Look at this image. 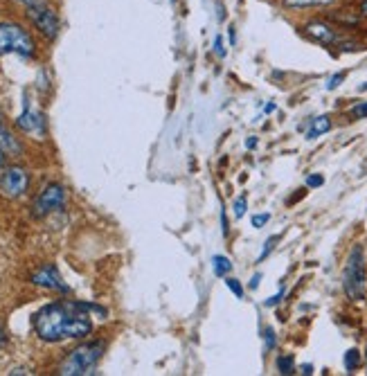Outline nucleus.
Here are the masks:
<instances>
[{
    "label": "nucleus",
    "mask_w": 367,
    "mask_h": 376,
    "mask_svg": "<svg viewBox=\"0 0 367 376\" xmlns=\"http://www.w3.org/2000/svg\"><path fill=\"white\" fill-rule=\"evenodd\" d=\"M18 3H23V5H34V3H39V0H18Z\"/></svg>",
    "instance_id": "72a5a7b5"
},
{
    "label": "nucleus",
    "mask_w": 367,
    "mask_h": 376,
    "mask_svg": "<svg viewBox=\"0 0 367 376\" xmlns=\"http://www.w3.org/2000/svg\"><path fill=\"white\" fill-rule=\"evenodd\" d=\"M279 241V235H273V237H268L266 239V244H264V250L260 252V257H257V262H264L268 254H271L273 250H275V244Z\"/></svg>",
    "instance_id": "f3484780"
},
{
    "label": "nucleus",
    "mask_w": 367,
    "mask_h": 376,
    "mask_svg": "<svg viewBox=\"0 0 367 376\" xmlns=\"http://www.w3.org/2000/svg\"><path fill=\"white\" fill-rule=\"evenodd\" d=\"M282 298H284V290H279L277 295H273V298H268V300H266V307H275V305H279V302H282Z\"/></svg>",
    "instance_id": "bb28decb"
},
{
    "label": "nucleus",
    "mask_w": 367,
    "mask_h": 376,
    "mask_svg": "<svg viewBox=\"0 0 367 376\" xmlns=\"http://www.w3.org/2000/svg\"><path fill=\"white\" fill-rule=\"evenodd\" d=\"M104 354V343H86L79 345L77 349H72L68 358L61 363L59 374L64 376H83V374H93L95 365L100 363Z\"/></svg>",
    "instance_id": "7ed1b4c3"
},
{
    "label": "nucleus",
    "mask_w": 367,
    "mask_h": 376,
    "mask_svg": "<svg viewBox=\"0 0 367 376\" xmlns=\"http://www.w3.org/2000/svg\"><path fill=\"white\" fill-rule=\"evenodd\" d=\"M351 117L354 119H363V117H367V102H361V104H356L351 108Z\"/></svg>",
    "instance_id": "412c9836"
},
{
    "label": "nucleus",
    "mask_w": 367,
    "mask_h": 376,
    "mask_svg": "<svg viewBox=\"0 0 367 376\" xmlns=\"http://www.w3.org/2000/svg\"><path fill=\"white\" fill-rule=\"evenodd\" d=\"M212 271L216 277H228L230 271H232V262L228 257H223V254H214L212 257Z\"/></svg>",
    "instance_id": "ddd939ff"
},
{
    "label": "nucleus",
    "mask_w": 367,
    "mask_h": 376,
    "mask_svg": "<svg viewBox=\"0 0 367 376\" xmlns=\"http://www.w3.org/2000/svg\"><path fill=\"white\" fill-rule=\"evenodd\" d=\"M277 370L279 374H293L296 372V358H293L291 354H284L277 358Z\"/></svg>",
    "instance_id": "2eb2a0df"
},
{
    "label": "nucleus",
    "mask_w": 367,
    "mask_h": 376,
    "mask_svg": "<svg viewBox=\"0 0 367 376\" xmlns=\"http://www.w3.org/2000/svg\"><path fill=\"white\" fill-rule=\"evenodd\" d=\"M5 345H7V331H5L3 322H0V349H3Z\"/></svg>",
    "instance_id": "cd10ccee"
},
{
    "label": "nucleus",
    "mask_w": 367,
    "mask_h": 376,
    "mask_svg": "<svg viewBox=\"0 0 367 376\" xmlns=\"http://www.w3.org/2000/svg\"><path fill=\"white\" fill-rule=\"evenodd\" d=\"M28 16L34 23V28L39 30L43 36H47V39H57L61 25H59V16L54 14L50 7L43 5L39 0V3L28 5Z\"/></svg>",
    "instance_id": "0eeeda50"
},
{
    "label": "nucleus",
    "mask_w": 367,
    "mask_h": 376,
    "mask_svg": "<svg viewBox=\"0 0 367 376\" xmlns=\"http://www.w3.org/2000/svg\"><path fill=\"white\" fill-rule=\"evenodd\" d=\"M88 311L106 315V309L86 302H54L34 315V331L45 343H59L68 338H83L93 331Z\"/></svg>",
    "instance_id": "f257e3e1"
},
{
    "label": "nucleus",
    "mask_w": 367,
    "mask_h": 376,
    "mask_svg": "<svg viewBox=\"0 0 367 376\" xmlns=\"http://www.w3.org/2000/svg\"><path fill=\"white\" fill-rule=\"evenodd\" d=\"M32 284H36V286H43V288H50V290H64V293L68 290V286L64 284V280H61L59 271L54 269L52 264L41 266V269L32 275Z\"/></svg>",
    "instance_id": "1a4fd4ad"
},
{
    "label": "nucleus",
    "mask_w": 367,
    "mask_h": 376,
    "mask_svg": "<svg viewBox=\"0 0 367 376\" xmlns=\"http://www.w3.org/2000/svg\"><path fill=\"white\" fill-rule=\"evenodd\" d=\"M365 282H367V266H365V252L363 246H354L345 271H342V290L351 302H361L365 298Z\"/></svg>",
    "instance_id": "f03ea898"
},
{
    "label": "nucleus",
    "mask_w": 367,
    "mask_h": 376,
    "mask_svg": "<svg viewBox=\"0 0 367 376\" xmlns=\"http://www.w3.org/2000/svg\"><path fill=\"white\" fill-rule=\"evenodd\" d=\"M246 210H248V199H246V194H241V196L235 201V216L237 219H241V216L246 214Z\"/></svg>",
    "instance_id": "a211bd4d"
},
{
    "label": "nucleus",
    "mask_w": 367,
    "mask_h": 376,
    "mask_svg": "<svg viewBox=\"0 0 367 376\" xmlns=\"http://www.w3.org/2000/svg\"><path fill=\"white\" fill-rule=\"evenodd\" d=\"M212 50H214V54L219 59L226 57V47H223V39H221V36H214V47H212Z\"/></svg>",
    "instance_id": "5701e85b"
},
{
    "label": "nucleus",
    "mask_w": 367,
    "mask_h": 376,
    "mask_svg": "<svg viewBox=\"0 0 367 376\" xmlns=\"http://www.w3.org/2000/svg\"><path fill=\"white\" fill-rule=\"evenodd\" d=\"M342 81H345V72H338V75H334L332 79L327 81V90H336Z\"/></svg>",
    "instance_id": "4be33fe9"
},
{
    "label": "nucleus",
    "mask_w": 367,
    "mask_h": 376,
    "mask_svg": "<svg viewBox=\"0 0 367 376\" xmlns=\"http://www.w3.org/2000/svg\"><path fill=\"white\" fill-rule=\"evenodd\" d=\"M268 221H271V214H255L252 216V228H264Z\"/></svg>",
    "instance_id": "b1692460"
},
{
    "label": "nucleus",
    "mask_w": 367,
    "mask_h": 376,
    "mask_svg": "<svg viewBox=\"0 0 367 376\" xmlns=\"http://www.w3.org/2000/svg\"><path fill=\"white\" fill-rule=\"evenodd\" d=\"M3 165H5V151L0 149V169H3Z\"/></svg>",
    "instance_id": "2f4dec72"
},
{
    "label": "nucleus",
    "mask_w": 367,
    "mask_h": 376,
    "mask_svg": "<svg viewBox=\"0 0 367 376\" xmlns=\"http://www.w3.org/2000/svg\"><path fill=\"white\" fill-rule=\"evenodd\" d=\"M361 11L367 16V0H363V3H361Z\"/></svg>",
    "instance_id": "473e14b6"
},
{
    "label": "nucleus",
    "mask_w": 367,
    "mask_h": 376,
    "mask_svg": "<svg viewBox=\"0 0 367 376\" xmlns=\"http://www.w3.org/2000/svg\"><path fill=\"white\" fill-rule=\"evenodd\" d=\"M246 147H248V149H255V147H257V140H255V138H250V140L246 142Z\"/></svg>",
    "instance_id": "7c9ffc66"
},
{
    "label": "nucleus",
    "mask_w": 367,
    "mask_h": 376,
    "mask_svg": "<svg viewBox=\"0 0 367 376\" xmlns=\"http://www.w3.org/2000/svg\"><path fill=\"white\" fill-rule=\"evenodd\" d=\"M66 203V187L59 185V183H50L47 185L39 196H36L34 205H32V214L36 219H41V216H47L54 210H61Z\"/></svg>",
    "instance_id": "39448f33"
},
{
    "label": "nucleus",
    "mask_w": 367,
    "mask_h": 376,
    "mask_svg": "<svg viewBox=\"0 0 367 376\" xmlns=\"http://www.w3.org/2000/svg\"><path fill=\"white\" fill-rule=\"evenodd\" d=\"M16 124H18L21 131L32 133V136H39V138L45 136V117L36 111H30V108L16 119Z\"/></svg>",
    "instance_id": "9d476101"
},
{
    "label": "nucleus",
    "mask_w": 367,
    "mask_h": 376,
    "mask_svg": "<svg viewBox=\"0 0 367 376\" xmlns=\"http://www.w3.org/2000/svg\"><path fill=\"white\" fill-rule=\"evenodd\" d=\"M300 372L309 376V374H313V365H309V363H307V365H302V368H300Z\"/></svg>",
    "instance_id": "c756f323"
},
{
    "label": "nucleus",
    "mask_w": 367,
    "mask_h": 376,
    "mask_svg": "<svg viewBox=\"0 0 367 376\" xmlns=\"http://www.w3.org/2000/svg\"><path fill=\"white\" fill-rule=\"evenodd\" d=\"M171 3H174V0H171Z\"/></svg>",
    "instance_id": "c9c22d12"
},
{
    "label": "nucleus",
    "mask_w": 367,
    "mask_h": 376,
    "mask_svg": "<svg viewBox=\"0 0 367 376\" xmlns=\"http://www.w3.org/2000/svg\"><path fill=\"white\" fill-rule=\"evenodd\" d=\"M336 0H284V7L291 9H304V7H327Z\"/></svg>",
    "instance_id": "4468645a"
},
{
    "label": "nucleus",
    "mask_w": 367,
    "mask_h": 376,
    "mask_svg": "<svg viewBox=\"0 0 367 376\" xmlns=\"http://www.w3.org/2000/svg\"><path fill=\"white\" fill-rule=\"evenodd\" d=\"M302 30H304V34H307L311 41L320 43V45H338L342 41L340 36H338V32L332 25L322 23V20H311Z\"/></svg>",
    "instance_id": "6e6552de"
},
{
    "label": "nucleus",
    "mask_w": 367,
    "mask_h": 376,
    "mask_svg": "<svg viewBox=\"0 0 367 376\" xmlns=\"http://www.w3.org/2000/svg\"><path fill=\"white\" fill-rule=\"evenodd\" d=\"M264 334H266V336H264V338H266V347H264V349H266V351L275 349V331L271 329V327H268V329H266Z\"/></svg>",
    "instance_id": "393cba45"
},
{
    "label": "nucleus",
    "mask_w": 367,
    "mask_h": 376,
    "mask_svg": "<svg viewBox=\"0 0 367 376\" xmlns=\"http://www.w3.org/2000/svg\"><path fill=\"white\" fill-rule=\"evenodd\" d=\"M0 124H3V122H0Z\"/></svg>",
    "instance_id": "e433bc0d"
},
{
    "label": "nucleus",
    "mask_w": 367,
    "mask_h": 376,
    "mask_svg": "<svg viewBox=\"0 0 367 376\" xmlns=\"http://www.w3.org/2000/svg\"><path fill=\"white\" fill-rule=\"evenodd\" d=\"M226 286L235 293L237 298H241L243 295V286L239 284V280H235V277H226Z\"/></svg>",
    "instance_id": "aec40b11"
},
{
    "label": "nucleus",
    "mask_w": 367,
    "mask_h": 376,
    "mask_svg": "<svg viewBox=\"0 0 367 376\" xmlns=\"http://www.w3.org/2000/svg\"><path fill=\"white\" fill-rule=\"evenodd\" d=\"M332 18L340 25H356L359 23V16H347V14H332Z\"/></svg>",
    "instance_id": "6ab92c4d"
},
{
    "label": "nucleus",
    "mask_w": 367,
    "mask_h": 376,
    "mask_svg": "<svg viewBox=\"0 0 367 376\" xmlns=\"http://www.w3.org/2000/svg\"><path fill=\"white\" fill-rule=\"evenodd\" d=\"M260 280H262V273H255L252 275V280H250V288L255 290L257 286H260Z\"/></svg>",
    "instance_id": "c85d7f7f"
},
{
    "label": "nucleus",
    "mask_w": 367,
    "mask_h": 376,
    "mask_svg": "<svg viewBox=\"0 0 367 376\" xmlns=\"http://www.w3.org/2000/svg\"><path fill=\"white\" fill-rule=\"evenodd\" d=\"M365 358H367V351H365Z\"/></svg>",
    "instance_id": "f704fd0d"
},
{
    "label": "nucleus",
    "mask_w": 367,
    "mask_h": 376,
    "mask_svg": "<svg viewBox=\"0 0 367 376\" xmlns=\"http://www.w3.org/2000/svg\"><path fill=\"white\" fill-rule=\"evenodd\" d=\"M34 39L16 23H0V57L18 54V57H34Z\"/></svg>",
    "instance_id": "20e7f679"
},
{
    "label": "nucleus",
    "mask_w": 367,
    "mask_h": 376,
    "mask_svg": "<svg viewBox=\"0 0 367 376\" xmlns=\"http://www.w3.org/2000/svg\"><path fill=\"white\" fill-rule=\"evenodd\" d=\"M320 185H325V176H320V174H311V176L307 178V187H320Z\"/></svg>",
    "instance_id": "a878e982"
},
{
    "label": "nucleus",
    "mask_w": 367,
    "mask_h": 376,
    "mask_svg": "<svg viewBox=\"0 0 367 376\" xmlns=\"http://www.w3.org/2000/svg\"><path fill=\"white\" fill-rule=\"evenodd\" d=\"M359 365H361V351L359 349H349L347 354H345V370L351 374Z\"/></svg>",
    "instance_id": "dca6fc26"
},
{
    "label": "nucleus",
    "mask_w": 367,
    "mask_h": 376,
    "mask_svg": "<svg viewBox=\"0 0 367 376\" xmlns=\"http://www.w3.org/2000/svg\"><path fill=\"white\" fill-rule=\"evenodd\" d=\"M30 187V174L23 167H7L0 176V194L5 199H21Z\"/></svg>",
    "instance_id": "423d86ee"
},
{
    "label": "nucleus",
    "mask_w": 367,
    "mask_h": 376,
    "mask_svg": "<svg viewBox=\"0 0 367 376\" xmlns=\"http://www.w3.org/2000/svg\"><path fill=\"white\" fill-rule=\"evenodd\" d=\"M327 131H332V119H329V115H320V117H313L311 119V127L307 131V140H315L325 136Z\"/></svg>",
    "instance_id": "9b49d317"
},
{
    "label": "nucleus",
    "mask_w": 367,
    "mask_h": 376,
    "mask_svg": "<svg viewBox=\"0 0 367 376\" xmlns=\"http://www.w3.org/2000/svg\"><path fill=\"white\" fill-rule=\"evenodd\" d=\"M0 149H3L7 155H21V144L18 140L11 136V133L0 124Z\"/></svg>",
    "instance_id": "f8f14e48"
}]
</instances>
